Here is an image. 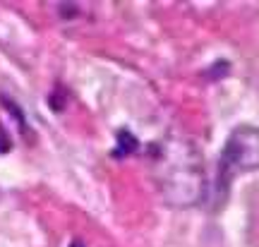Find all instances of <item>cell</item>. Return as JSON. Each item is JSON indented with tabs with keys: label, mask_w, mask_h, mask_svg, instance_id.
Returning <instances> with one entry per match:
<instances>
[{
	"label": "cell",
	"mask_w": 259,
	"mask_h": 247,
	"mask_svg": "<svg viewBox=\"0 0 259 247\" xmlns=\"http://www.w3.org/2000/svg\"><path fill=\"white\" fill-rule=\"evenodd\" d=\"M70 247H84V245H82V242H79V240H74V242H72V245H70Z\"/></svg>",
	"instance_id": "obj_5"
},
{
	"label": "cell",
	"mask_w": 259,
	"mask_h": 247,
	"mask_svg": "<svg viewBox=\"0 0 259 247\" xmlns=\"http://www.w3.org/2000/svg\"><path fill=\"white\" fill-rule=\"evenodd\" d=\"M118 139H120V144H118V151H115V156H125V154H130L132 149L137 147V139H132L127 132H125V130H122L120 135H118Z\"/></svg>",
	"instance_id": "obj_3"
},
{
	"label": "cell",
	"mask_w": 259,
	"mask_h": 247,
	"mask_svg": "<svg viewBox=\"0 0 259 247\" xmlns=\"http://www.w3.org/2000/svg\"><path fill=\"white\" fill-rule=\"evenodd\" d=\"M8 149H10V139L5 135V130L0 128V151H8Z\"/></svg>",
	"instance_id": "obj_4"
},
{
	"label": "cell",
	"mask_w": 259,
	"mask_h": 247,
	"mask_svg": "<svg viewBox=\"0 0 259 247\" xmlns=\"http://www.w3.org/2000/svg\"><path fill=\"white\" fill-rule=\"evenodd\" d=\"M151 149V173L161 199L173 209H190L199 204L206 190V178L197 144L187 139H166Z\"/></svg>",
	"instance_id": "obj_1"
},
{
	"label": "cell",
	"mask_w": 259,
	"mask_h": 247,
	"mask_svg": "<svg viewBox=\"0 0 259 247\" xmlns=\"http://www.w3.org/2000/svg\"><path fill=\"white\" fill-rule=\"evenodd\" d=\"M259 171V128L240 125L226 139L219 161V185L226 187L235 175Z\"/></svg>",
	"instance_id": "obj_2"
}]
</instances>
